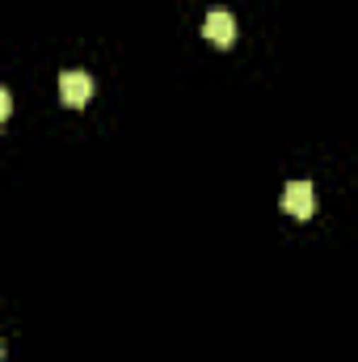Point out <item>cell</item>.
Listing matches in <instances>:
<instances>
[{
	"label": "cell",
	"instance_id": "cell-1",
	"mask_svg": "<svg viewBox=\"0 0 358 362\" xmlns=\"http://www.w3.org/2000/svg\"><path fill=\"white\" fill-rule=\"evenodd\" d=\"M282 211L291 215V219H312L316 215V189H312V181H287V189H282Z\"/></svg>",
	"mask_w": 358,
	"mask_h": 362
},
{
	"label": "cell",
	"instance_id": "cell-4",
	"mask_svg": "<svg viewBox=\"0 0 358 362\" xmlns=\"http://www.w3.org/2000/svg\"><path fill=\"white\" fill-rule=\"evenodd\" d=\"M8 110H13V97H8V89H0V122L8 118Z\"/></svg>",
	"mask_w": 358,
	"mask_h": 362
},
{
	"label": "cell",
	"instance_id": "cell-3",
	"mask_svg": "<svg viewBox=\"0 0 358 362\" xmlns=\"http://www.w3.org/2000/svg\"><path fill=\"white\" fill-rule=\"evenodd\" d=\"M59 97H64V105H72V110L89 105V97H93L89 72H64V76H59Z\"/></svg>",
	"mask_w": 358,
	"mask_h": 362
},
{
	"label": "cell",
	"instance_id": "cell-2",
	"mask_svg": "<svg viewBox=\"0 0 358 362\" xmlns=\"http://www.w3.org/2000/svg\"><path fill=\"white\" fill-rule=\"evenodd\" d=\"M202 38H207L211 47H232V42H236V21H232V13H228V8H211V13L202 17Z\"/></svg>",
	"mask_w": 358,
	"mask_h": 362
}]
</instances>
